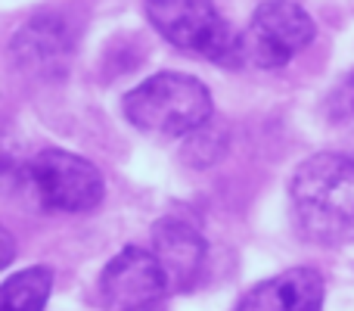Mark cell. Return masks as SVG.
<instances>
[{
	"label": "cell",
	"mask_w": 354,
	"mask_h": 311,
	"mask_svg": "<svg viewBox=\"0 0 354 311\" xmlns=\"http://www.w3.org/2000/svg\"><path fill=\"white\" fill-rule=\"evenodd\" d=\"M212 94L199 78L159 72L124 94L122 112L137 131L159 137H189L212 118Z\"/></svg>",
	"instance_id": "obj_2"
},
{
	"label": "cell",
	"mask_w": 354,
	"mask_h": 311,
	"mask_svg": "<svg viewBox=\"0 0 354 311\" xmlns=\"http://www.w3.org/2000/svg\"><path fill=\"white\" fill-rule=\"evenodd\" d=\"M149 25L189 56L236 69L245 62L243 35L221 16L214 0H143Z\"/></svg>",
	"instance_id": "obj_3"
},
{
	"label": "cell",
	"mask_w": 354,
	"mask_h": 311,
	"mask_svg": "<svg viewBox=\"0 0 354 311\" xmlns=\"http://www.w3.org/2000/svg\"><path fill=\"white\" fill-rule=\"evenodd\" d=\"M22 184L50 212H91L106 193L97 165L66 150L35 153L22 165Z\"/></svg>",
	"instance_id": "obj_4"
},
{
	"label": "cell",
	"mask_w": 354,
	"mask_h": 311,
	"mask_svg": "<svg viewBox=\"0 0 354 311\" xmlns=\"http://www.w3.org/2000/svg\"><path fill=\"white\" fill-rule=\"evenodd\" d=\"M53 290V271L35 265L10 274L0 287V311H44Z\"/></svg>",
	"instance_id": "obj_10"
},
{
	"label": "cell",
	"mask_w": 354,
	"mask_h": 311,
	"mask_svg": "<svg viewBox=\"0 0 354 311\" xmlns=\"http://www.w3.org/2000/svg\"><path fill=\"white\" fill-rule=\"evenodd\" d=\"M317 25L295 0H264L243 31V56L258 69H283L311 47Z\"/></svg>",
	"instance_id": "obj_5"
},
{
	"label": "cell",
	"mask_w": 354,
	"mask_h": 311,
	"mask_svg": "<svg viewBox=\"0 0 354 311\" xmlns=\"http://www.w3.org/2000/svg\"><path fill=\"white\" fill-rule=\"evenodd\" d=\"M153 252L171 290L183 293V290H193L199 283L208 256L205 237L199 233V227L180 218H162L153 231Z\"/></svg>",
	"instance_id": "obj_8"
},
{
	"label": "cell",
	"mask_w": 354,
	"mask_h": 311,
	"mask_svg": "<svg viewBox=\"0 0 354 311\" xmlns=\"http://www.w3.org/2000/svg\"><path fill=\"white\" fill-rule=\"evenodd\" d=\"M171 293L153 249L124 246L100 274V302L109 311H147Z\"/></svg>",
	"instance_id": "obj_6"
},
{
	"label": "cell",
	"mask_w": 354,
	"mask_h": 311,
	"mask_svg": "<svg viewBox=\"0 0 354 311\" xmlns=\"http://www.w3.org/2000/svg\"><path fill=\"white\" fill-rule=\"evenodd\" d=\"M326 106H330V116L336 118V122H342V118H351L354 116V72L345 75V78L339 81L336 87H333Z\"/></svg>",
	"instance_id": "obj_12"
},
{
	"label": "cell",
	"mask_w": 354,
	"mask_h": 311,
	"mask_svg": "<svg viewBox=\"0 0 354 311\" xmlns=\"http://www.w3.org/2000/svg\"><path fill=\"white\" fill-rule=\"evenodd\" d=\"M324 277L314 268H289L252 287L233 311H324Z\"/></svg>",
	"instance_id": "obj_9"
},
{
	"label": "cell",
	"mask_w": 354,
	"mask_h": 311,
	"mask_svg": "<svg viewBox=\"0 0 354 311\" xmlns=\"http://www.w3.org/2000/svg\"><path fill=\"white\" fill-rule=\"evenodd\" d=\"M10 56L31 78H62L75 56V31L62 12H37L12 35Z\"/></svg>",
	"instance_id": "obj_7"
},
{
	"label": "cell",
	"mask_w": 354,
	"mask_h": 311,
	"mask_svg": "<svg viewBox=\"0 0 354 311\" xmlns=\"http://www.w3.org/2000/svg\"><path fill=\"white\" fill-rule=\"evenodd\" d=\"M221 153H224V143H221L218 134H208V125L199 131H193L187 141V147H183V159H187L189 165H208L214 162Z\"/></svg>",
	"instance_id": "obj_11"
},
{
	"label": "cell",
	"mask_w": 354,
	"mask_h": 311,
	"mask_svg": "<svg viewBox=\"0 0 354 311\" xmlns=\"http://www.w3.org/2000/svg\"><path fill=\"white\" fill-rule=\"evenodd\" d=\"M289 199L299 231L311 243L345 246L354 240V159L317 153L295 168Z\"/></svg>",
	"instance_id": "obj_1"
}]
</instances>
